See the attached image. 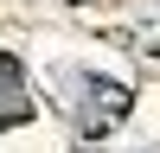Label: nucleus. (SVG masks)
<instances>
[{
  "instance_id": "f257e3e1",
  "label": "nucleus",
  "mask_w": 160,
  "mask_h": 153,
  "mask_svg": "<svg viewBox=\"0 0 160 153\" xmlns=\"http://www.w3.org/2000/svg\"><path fill=\"white\" fill-rule=\"evenodd\" d=\"M19 115H26V89H19V64H13V70L0 76V128L19 121Z\"/></svg>"
}]
</instances>
